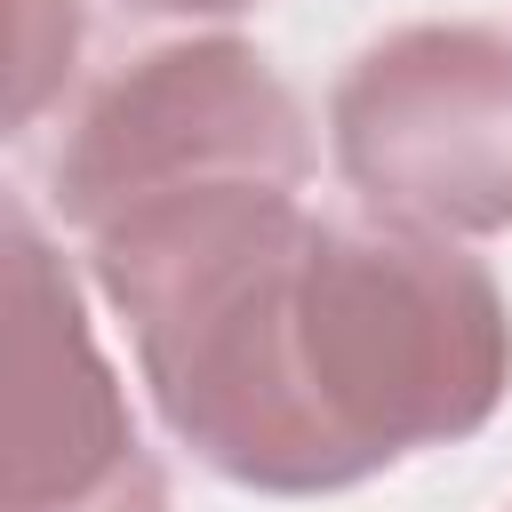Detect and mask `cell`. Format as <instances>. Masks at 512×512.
<instances>
[{
    "mask_svg": "<svg viewBox=\"0 0 512 512\" xmlns=\"http://www.w3.org/2000/svg\"><path fill=\"white\" fill-rule=\"evenodd\" d=\"M144 384L224 480L312 496L464 440L512 384L496 280L448 232L312 216L288 184H200L96 232Z\"/></svg>",
    "mask_w": 512,
    "mask_h": 512,
    "instance_id": "6da1fadb",
    "label": "cell"
},
{
    "mask_svg": "<svg viewBox=\"0 0 512 512\" xmlns=\"http://www.w3.org/2000/svg\"><path fill=\"white\" fill-rule=\"evenodd\" d=\"M312 144L296 96L240 40L152 48L112 72L56 152V208L88 232L120 224L144 200L200 184H304Z\"/></svg>",
    "mask_w": 512,
    "mask_h": 512,
    "instance_id": "7a4b0ae2",
    "label": "cell"
},
{
    "mask_svg": "<svg viewBox=\"0 0 512 512\" xmlns=\"http://www.w3.org/2000/svg\"><path fill=\"white\" fill-rule=\"evenodd\" d=\"M336 160L376 216L424 232L512 224V40L488 24H408L376 40L336 104Z\"/></svg>",
    "mask_w": 512,
    "mask_h": 512,
    "instance_id": "3957f363",
    "label": "cell"
},
{
    "mask_svg": "<svg viewBox=\"0 0 512 512\" xmlns=\"http://www.w3.org/2000/svg\"><path fill=\"white\" fill-rule=\"evenodd\" d=\"M152 488L112 368L88 344L80 296L40 248L32 216L8 224V512H104Z\"/></svg>",
    "mask_w": 512,
    "mask_h": 512,
    "instance_id": "277c9868",
    "label": "cell"
},
{
    "mask_svg": "<svg viewBox=\"0 0 512 512\" xmlns=\"http://www.w3.org/2000/svg\"><path fill=\"white\" fill-rule=\"evenodd\" d=\"M80 48V0H16V120L40 112V96L72 72Z\"/></svg>",
    "mask_w": 512,
    "mask_h": 512,
    "instance_id": "5b68a950",
    "label": "cell"
},
{
    "mask_svg": "<svg viewBox=\"0 0 512 512\" xmlns=\"http://www.w3.org/2000/svg\"><path fill=\"white\" fill-rule=\"evenodd\" d=\"M136 8H160V16H224V8H248V0H136Z\"/></svg>",
    "mask_w": 512,
    "mask_h": 512,
    "instance_id": "8992f818",
    "label": "cell"
}]
</instances>
